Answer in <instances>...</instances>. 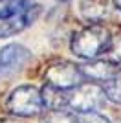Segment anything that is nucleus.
<instances>
[{
    "instance_id": "1",
    "label": "nucleus",
    "mask_w": 121,
    "mask_h": 123,
    "mask_svg": "<svg viewBox=\"0 0 121 123\" xmlns=\"http://www.w3.org/2000/svg\"><path fill=\"white\" fill-rule=\"evenodd\" d=\"M70 46L77 57L94 61L101 53H108L112 46V35L103 24H90L72 37Z\"/></svg>"
},
{
    "instance_id": "2",
    "label": "nucleus",
    "mask_w": 121,
    "mask_h": 123,
    "mask_svg": "<svg viewBox=\"0 0 121 123\" xmlns=\"http://www.w3.org/2000/svg\"><path fill=\"white\" fill-rule=\"evenodd\" d=\"M44 107L46 105H44V99H42V92L37 90L35 86H30V85L15 88L6 101V108L11 114L20 116V118L37 116V114L42 112Z\"/></svg>"
},
{
    "instance_id": "3",
    "label": "nucleus",
    "mask_w": 121,
    "mask_h": 123,
    "mask_svg": "<svg viewBox=\"0 0 121 123\" xmlns=\"http://www.w3.org/2000/svg\"><path fill=\"white\" fill-rule=\"evenodd\" d=\"M105 88L97 83H81L79 86L68 92V107L77 114L97 112L105 105Z\"/></svg>"
},
{
    "instance_id": "4",
    "label": "nucleus",
    "mask_w": 121,
    "mask_h": 123,
    "mask_svg": "<svg viewBox=\"0 0 121 123\" xmlns=\"http://www.w3.org/2000/svg\"><path fill=\"white\" fill-rule=\"evenodd\" d=\"M83 72L79 64H73L70 61H57L51 62L44 72V81L46 85L57 86L60 90H73L75 86L81 85Z\"/></svg>"
},
{
    "instance_id": "5",
    "label": "nucleus",
    "mask_w": 121,
    "mask_h": 123,
    "mask_svg": "<svg viewBox=\"0 0 121 123\" xmlns=\"http://www.w3.org/2000/svg\"><path fill=\"white\" fill-rule=\"evenodd\" d=\"M30 57V50L22 44H7L0 48V77H7L20 70Z\"/></svg>"
},
{
    "instance_id": "6",
    "label": "nucleus",
    "mask_w": 121,
    "mask_h": 123,
    "mask_svg": "<svg viewBox=\"0 0 121 123\" xmlns=\"http://www.w3.org/2000/svg\"><path fill=\"white\" fill-rule=\"evenodd\" d=\"M81 72H83V77L90 79L92 83H108L121 72V66L112 59H94L83 64Z\"/></svg>"
},
{
    "instance_id": "7",
    "label": "nucleus",
    "mask_w": 121,
    "mask_h": 123,
    "mask_svg": "<svg viewBox=\"0 0 121 123\" xmlns=\"http://www.w3.org/2000/svg\"><path fill=\"white\" fill-rule=\"evenodd\" d=\"M40 7L39 4H33L28 11L20 13L17 17H11L7 20H2L0 22V39H6V37H11L15 33H20L22 30H26L28 26H31L33 22L37 20V17L40 15Z\"/></svg>"
},
{
    "instance_id": "8",
    "label": "nucleus",
    "mask_w": 121,
    "mask_h": 123,
    "mask_svg": "<svg viewBox=\"0 0 121 123\" xmlns=\"http://www.w3.org/2000/svg\"><path fill=\"white\" fill-rule=\"evenodd\" d=\"M81 13L86 20L99 24L110 15V0H83L81 2Z\"/></svg>"
},
{
    "instance_id": "9",
    "label": "nucleus",
    "mask_w": 121,
    "mask_h": 123,
    "mask_svg": "<svg viewBox=\"0 0 121 123\" xmlns=\"http://www.w3.org/2000/svg\"><path fill=\"white\" fill-rule=\"evenodd\" d=\"M40 92H42L44 105L50 110H59V108L68 107V90H60L51 85H44Z\"/></svg>"
},
{
    "instance_id": "10",
    "label": "nucleus",
    "mask_w": 121,
    "mask_h": 123,
    "mask_svg": "<svg viewBox=\"0 0 121 123\" xmlns=\"http://www.w3.org/2000/svg\"><path fill=\"white\" fill-rule=\"evenodd\" d=\"M31 6H33L31 0H11L6 7L0 9V18H2V20H7L11 17H17V15H20V13L28 11Z\"/></svg>"
},
{
    "instance_id": "11",
    "label": "nucleus",
    "mask_w": 121,
    "mask_h": 123,
    "mask_svg": "<svg viewBox=\"0 0 121 123\" xmlns=\"http://www.w3.org/2000/svg\"><path fill=\"white\" fill-rule=\"evenodd\" d=\"M42 123H79L77 116L70 110H64V108H59V110H50L46 112Z\"/></svg>"
},
{
    "instance_id": "12",
    "label": "nucleus",
    "mask_w": 121,
    "mask_h": 123,
    "mask_svg": "<svg viewBox=\"0 0 121 123\" xmlns=\"http://www.w3.org/2000/svg\"><path fill=\"white\" fill-rule=\"evenodd\" d=\"M103 88H105V94H106V98L110 99V101L121 105V72L117 74L114 79H110L108 83H105Z\"/></svg>"
},
{
    "instance_id": "13",
    "label": "nucleus",
    "mask_w": 121,
    "mask_h": 123,
    "mask_svg": "<svg viewBox=\"0 0 121 123\" xmlns=\"http://www.w3.org/2000/svg\"><path fill=\"white\" fill-rule=\"evenodd\" d=\"M79 123H110L108 118H105L99 112H85V114H77Z\"/></svg>"
},
{
    "instance_id": "14",
    "label": "nucleus",
    "mask_w": 121,
    "mask_h": 123,
    "mask_svg": "<svg viewBox=\"0 0 121 123\" xmlns=\"http://www.w3.org/2000/svg\"><path fill=\"white\" fill-rule=\"evenodd\" d=\"M0 123H20V121H17V119H9V118H6V119H0Z\"/></svg>"
},
{
    "instance_id": "15",
    "label": "nucleus",
    "mask_w": 121,
    "mask_h": 123,
    "mask_svg": "<svg viewBox=\"0 0 121 123\" xmlns=\"http://www.w3.org/2000/svg\"><path fill=\"white\" fill-rule=\"evenodd\" d=\"M116 6H117V9L121 11V0H116Z\"/></svg>"
}]
</instances>
